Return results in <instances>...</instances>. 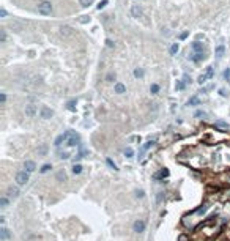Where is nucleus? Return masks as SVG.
Listing matches in <instances>:
<instances>
[{
    "label": "nucleus",
    "instance_id": "nucleus-1",
    "mask_svg": "<svg viewBox=\"0 0 230 241\" xmlns=\"http://www.w3.org/2000/svg\"><path fill=\"white\" fill-rule=\"evenodd\" d=\"M38 11H40L41 14H44V16L50 14V13H52V5H50V2H48V0L40 2V3H38Z\"/></svg>",
    "mask_w": 230,
    "mask_h": 241
},
{
    "label": "nucleus",
    "instance_id": "nucleus-2",
    "mask_svg": "<svg viewBox=\"0 0 230 241\" xmlns=\"http://www.w3.org/2000/svg\"><path fill=\"white\" fill-rule=\"evenodd\" d=\"M16 181H17L19 186L27 184V181H29V172H27V170H24V172H17L16 173Z\"/></svg>",
    "mask_w": 230,
    "mask_h": 241
},
{
    "label": "nucleus",
    "instance_id": "nucleus-3",
    "mask_svg": "<svg viewBox=\"0 0 230 241\" xmlns=\"http://www.w3.org/2000/svg\"><path fill=\"white\" fill-rule=\"evenodd\" d=\"M40 115H41L43 120H49V118H52V117H54V110H52V109H49V107H46V106H43L41 110H40Z\"/></svg>",
    "mask_w": 230,
    "mask_h": 241
},
{
    "label": "nucleus",
    "instance_id": "nucleus-4",
    "mask_svg": "<svg viewBox=\"0 0 230 241\" xmlns=\"http://www.w3.org/2000/svg\"><path fill=\"white\" fill-rule=\"evenodd\" d=\"M145 227H147V224H145V221H142V219L136 221V222L132 224V230H134L136 233H142L143 230H145Z\"/></svg>",
    "mask_w": 230,
    "mask_h": 241
},
{
    "label": "nucleus",
    "instance_id": "nucleus-5",
    "mask_svg": "<svg viewBox=\"0 0 230 241\" xmlns=\"http://www.w3.org/2000/svg\"><path fill=\"white\" fill-rule=\"evenodd\" d=\"M80 140V137H79V134H76V133H73L71 131V134H69V137H68V140H66V143H68L69 147H74V145H77Z\"/></svg>",
    "mask_w": 230,
    "mask_h": 241
},
{
    "label": "nucleus",
    "instance_id": "nucleus-6",
    "mask_svg": "<svg viewBox=\"0 0 230 241\" xmlns=\"http://www.w3.org/2000/svg\"><path fill=\"white\" fill-rule=\"evenodd\" d=\"M69 134H71V131H66L65 134L58 136V137L55 139V143H54V145H55V147H60V145H62V143H63V142H66V140H68Z\"/></svg>",
    "mask_w": 230,
    "mask_h": 241
},
{
    "label": "nucleus",
    "instance_id": "nucleus-7",
    "mask_svg": "<svg viewBox=\"0 0 230 241\" xmlns=\"http://www.w3.org/2000/svg\"><path fill=\"white\" fill-rule=\"evenodd\" d=\"M25 115L30 117V118L36 115V106H35V104H27L25 106Z\"/></svg>",
    "mask_w": 230,
    "mask_h": 241
},
{
    "label": "nucleus",
    "instance_id": "nucleus-8",
    "mask_svg": "<svg viewBox=\"0 0 230 241\" xmlns=\"http://www.w3.org/2000/svg\"><path fill=\"white\" fill-rule=\"evenodd\" d=\"M60 33H62V36H71V35H74V30L71 29V27H68V25H62L60 27Z\"/></svg>",
    "mask_w": 230,
    "mask_h": 241
},
{
    "label": "nucleus",
    "instance_id": "nucleus-9",
    "mask_svg": "<svg viewBox=\"0 0 230 241\" xmlns=\"http://www.w3.org/2000/svg\"><path fill=\"white\" fill-rule=\"evenodd\" d=\"M131 14H132V17H142V8H140V6L139 5H132L131 6Z\"/></svg>",
    "mask_w": 230,
    "mask_h": 241
},
{
    "label": "nucleus",
    "instance_id": "nucleus-10",
    "mask_svg": "<svg viewBox=\"0 0 230 241\" xmlns=\"http://www.w3.org/2000/svg\"><path fill=\"white\" fill-rule=\"evenodd\" d=\"M10 29H13V30H16V32H21L22 29H24V24H22V22H19V21H10Z\"/></svg>",
    "mask_w": 230,
    "mask_h": 241
},
{
    "label": "nucleus",
    "instance_id": "nucleus-11",
    "mask_svg": "<svg viewBox=\"0 0 230 241\" xmlns=\"http://www.w3.org/2000/svg\"><path fill=\"white\" fill-rule=\"evenodd\" d=\"M166 177H169V170H167V169H161L158 173L153 175L154 180H162V178H166Z\"/></svg>",
    "mask_w": 230,
    "mask_h": 241
},
{
    "label": "nucleus",
    "instance_id": "nucleus-12",
    "mask_svg": "<svg viewBox=\"0 0 230 241\" xmlns=\"http://www.w3.org/2000/svg\"><path fill=\"white\" fill-rule=\"evenodd\" d=\"M24 167H25V170L29 173H32V172H35V170H36V164H35L33 161H25L24 162Z\"/></svg>",
    "mask_w": 230,
    "mask_h": 241
},
{
    "label": "nucleus",
    "instance_id": "nucleus-13",
    "mask_svg": "<svg viewBox=\"0 0 230 241\" xmlns=\"http://www.w3.org/2000/svg\"><path fill=\"white\" fill-rule=\"evenodd\" d=\"M114 90H115V93L122 95V93L126 92V87H124V85H123L122 82H117V84H115V87H114Z\"/></svg>",
    "mask_w": 230,
    "mask_h": 241
},
{
    "label": "nucleus",
    "instance_id": "nucleus-14",
    "mask_svg": "<svg viewBox=\"0 0 230 241\" xmlns=\"http://www.w3.org/2000/svg\"><path fill=\"white\" fill-rule=\"evenodd\" d=\"M10 236H11V233H10L8 230H6L5 227H2V230H0V240H2V241H5V240H8Z\"/></svg>",
    "mask_w": 230,
    "mask_h": 241
},
{
    "label": "nucleus",
    "instance_id": "nucleus-15",
    "mask_svg": "<svg viewBox=\"0 0 230 241\" xmlns=\"http://www.w3.org/2000/svg\"><path fill=\"white\" fill-rule=\"evenodd\" d=\"M8 196L10 197H17L19 196V189L16 188V186H10V188H8Z\"/></svg>",
    "mask_w": 230,
    "mask_h": 241
},
{
    "label": "nucleus",
    "instance_id": "nucleus-16",
    "mask_svg": "<svg viewBox=\"0 0 230 241\" xmlns=\"http://www.w3.org/2000/svg\"><path fill=\"white\" fill-rule=\"evenodd\" d=\"M224 52H225V48H224L222 44H219V46L216 48V57H217V58L224 57Z\"/></svg>",
    "mask_w": 230,
    "mask_h": 241
},
{
    "label": "nucleus",
    "instance_id": "nucleus-17",
    "mask_svg": "<svg viewBox=\"0 0 230 241\" xmlns=\"http://www.w3.org/2000/svg\"><path fill=\"white\" fill-rule=\"evenodd\" d=\"M200 104V99L197 98V96H192L189 101H188V106H199Z\"/></svg>",
    "mask_w": 230,
    "mask_h": 241
},
{
    "label": "nucleus",
    "instance_id": "nucleus-18",
    "mask_svg": "<svg viewBox=\"0 0 230 241\" xmlns=\"http://www.w3.org/2000/svg\"><path fill=\"white\" fill-rule=\"evenodd\" d=\"M143 74H145V73H143L142 68H136L134 69V77H137V79H142Z\"/></svg>",
    "mask_w": 230,
    "mask_h": 241
},
{
    "label": "nucleus",
    "instance_id": "nucleus-19",
    "mask_svg": "<svg viewBox=\"0 0 230 241\" xmlns=\"http://www.w3.org/2000/svg\"><path fill=\"white\" fill-rule=\"evenodd\" d=\"M46 153H48V145L43 143L40 148H38V154H40V156H46Z\"/></svg>",
    "mask_w": 230,
    "mask_h": 241
},
{
    "label": "nucleus",
    "instance_id": "nucleus-20",
    "mask_svg": "<svg viewBox=\"0 0 230 241\" xmlns=\"http://www.w3.org/2000/svg\"><path fill=\"white\" fill-rule=\"evenodd\" d=\"M66 107H68V110L74 112V110H76V99H71V101H68V104H66Z\"/></svg>",
    "mask_w": 230,
    "mask_h": 241
},
{
    "label": "nucleus",
    "instance_id": "nucleus-21",
    "mask_svg": "<svg viewBox=\"0 0 230 241\" xmlns=\"http://www.w3.org/2000/svg\"><path fill=\"white\" fill-rule=\"evenodd\" d=\"M217 128H222V129H229V125L225 122H222V120H216V123H214Z\"/></svg>",
    "mask_w": 230,
    "mask_h": 241
},
{
    "label": "nucleus",
    "instance_id": "nucleus-22",
    "mask_svg": "<svg viewBox=\"0 0 230 241\" xmlns=\"http://www.w3.org/2000/svg\"><path fill=\"white\" fill-rule=\"evenodd\" d=\"M192 49L196 50V52H202V43L200 41H194L192 43Z\"/></svg>",
    "mask_w": 230,
    "mask_h": 241
},
{
    "label": "nucleus",
    "instance_id": "nucleus-23",
    "mask_svg": "<svg viewBox=\"0 0 230 241\" xmlns=\"http://www.w3.org/2000/svg\"><path fill=\"white\" fill-rule=\"evenodd\" d=\"M80 172H82V166H80V164H74L73 166V173L74 175H79Z\"/></svg>",
    "mask_w": 230,
    "mask_h": 241
},
{
    "label": "nucleus",
    "instance_id": "nucleus-24",
    "mask_svg": "<svg viewBox=\"0 0 230 241\" xmlns=\"http://www.w3.org/2000/svg\"><path fill=\"white\" fill-rule=\"evenodd\" d=\"M158 92H159V85L158 84H151L150 85V93H151V95H156Z\"/></svg>",
    "mask_w": 230,
    "mask_h": 241
},
{
    "label": "nucleus",
    "instance_id": "nucleus-25",
    "mask_svg": "<svg viewBox=\"0 0 230 241\" xmlns=\"http://www.w3.org/2000/svg\"><path fill=\"white\" fill-rule=\"evenodd\" d=\"M153 143H154V140H150V142H147V143H145V145H143V147H142V150H140V154H143V153H145V151H147L148 148H150V147H151V145H153Z\"/></svg>",
    "mask_w": 230,
    "mask_h": 241
},
{
    "label": "nucleus",
    "instance_id": "nucleus-26",
    "mask_svg": "<svg viewBox=\"0 0 230 241\" xmlns=\"http://www.w3.org/2000/svg\"><path fill=\"white\" fill-rule=\"evenodd\" d=\"M202 57H203V55H202V52H194L192 57H191V60H192V61H199V60H202Z\"/></svg>",
    "mask_w": 230,
    "mask_h": 241
},
{
    "label": "nucleus",
    "instance_id": "nucleus-27",
    "mask_svg": "<svg viewBox=\"0 0 230 241\" xmlns=\"http://www.w3.org/2000/svg\"><path fill=\"white\" fill-rule=\"evenodd\" d=\"M8 203H10V202H8V197L3 196L2 199H0V207H2V208H6V207H8Z\"/></svg>",
    "mask_w": 230,
    "mask_h": 241
},
{
    "label": "nucleus",
    "instance_id": "nucleus-28",
    "mask_svg": "<svg viewBox=\"0 0 230 241\" xmlns=\"http://www.w3.org/2000/svg\"><path fill=\"white\" fill-rule=\"evenodd\" d=\"M180 50V46H178V43H175V44H172V48H170V54L172 55H175V54Z\"/></svg>",
    "mask_w": 230,
    "mask_h": 241
},
{
    "label": "nucleus",
    "instance_id": "nucleus-29",
    "mask_svg": "<svg viewBox=\"0 0 230 241\" xmlns=\"http://www.w3.org/2000/svg\"><path fill=\"white\" fill-rule=\"evenodd\" d=\"M205 74H206V77H208V79H213V76H214V69H213L211 66H208V68H206V73H205Z\"/></svg>",
    "mask_w": 230,
    "mask_h": 241
},
{
    "label": "nucleus",
    "instance_id": "nucleus-30",
    "mask_svg": "<svg viewBox=\"0 0 230 241\" xmlns=\"http://www.w3.org/2000/svg\"><path fill=\"white\" fill-rule=\"evenodd\" d=\"M106 162H107V166L110 167V169H114V170H118V169H117V164H115L114 161H112L110 158H107V159H106Z\"/></svg>",
    "mask_w": 230,
    "mask_h": 241
},
{
    "label": "nucleus",
    "instance_id": "nucleus-31",
    "mask_svg": "<svg viewBox=\"0 0 230 241\" xmlns=\"http://www.w3.org/2000/svg\"><path fill=\"white\" fill-rule=\"evenodd\" d=\"M124 156H126V158H132V156H134V151H132V148H129V147H128V148H124Z\"/></svg>",
    "mask_w": 230,
    "mask_h": 241
},
{
    "label": "nucleus",
    "instance_id": "nucleus-32",
    "mask_svg": "<svg viewBox=\"0 0 230 241\" xmlns=\"http://www.w3.org/2000/svg\"><path fill=\"white\" fill-rule=\"evenodd\" d=\"M50 169H52V166H50V164H44V166L40 169V172H41V173H46V172H49Z\"/></svg>",
    "mask_w": 230,
    "mask_h": 241
},
{
    "label": "nucleus",
    "instance_id": "nucleus-33",
    "mask_svg": "<svg viewBox=\"0 0 230 241\" xmlns=\"http://www.w3.org/2000/svg\"><path fill=\"white\" fill-rule=\"evenodd\" d=\"M206 79H208V77H206V74H200V76H199V79H197V82L202 85V84L206 82Z\"/></svg>",
    "mask_w": 230,
    "mask_h": 241
},
{
    "label": "nucleus",
    "instance_id": "nucleus-34",
    "mask_svg": "<svg viewBox=\"0 0 230 241\" xmlns=\"http://www.w3.org/2000/svg\"><path fill=\"white\" fill-rule=\"evenodd\" d=\"M5 40H6V32H5V29H0V41L5 43Z\"/></svg>",
    "mask_w": 230,
    "mask_h": 241
},
{
    "label": "nucleus",
    "instance_id": "nucleus-35",
    "mask_svg": "<svg viewBox=\"0 0 230 241\" xmlns=\"http://www.w3.org/2000/svg\"><path fill=\"white\" fill-rule=\"evenodd\" d=\"M79 2H80V5H82V6H90L93 3V0H79Z\"/></svg>",
    "mask_w": 230,
    "mask_h": 241
},
{
    "label": "nucleus",
    "instance_id": "nucleus-36",
    "mask_svg": "<svg viewBox=\"0 0 230 241\" xmlns=\"http://www.w3.org/2000/svg\"><path fill=\"white\" fill-rule=\"evenodd\" d=\"M136 197H137V199H142V197H145V192H143L142 189H137V191H136Z\"/></svg>",
    "mask_w": 230,
    "mask_h": 241
},
{
    "label": "nucleus",
    "instance_id": "nucleus-37",
    "mask_svg": "<svg viewBox=\"0 0 230 241\" xmlns=\"http://www.w3.org/2000/svg\"><path fill=\"white\" fill-rule=\"evenodd\" d=\"M185 88V80H178L177 82V90H183Z\"/></svg>",
    "mask_w": 230,
    "mask_h": 241
},
{
    "label": "nucleus",
    "instance_id": "nucleus-38",
    "mask_svg": "<svg viewBox=\"0 0 230 241\" xmlns=\"http://www.w3.org/2000/svg\"><path fill=\"white\" fill-rule=\"evenodd\" d=\"M196 117H197V118H200V117H202V118H206V114H205V112H202V110H197Z\"/></svg>",
    "mask_w": 230,
    "mask_h": 241
},
{
    "label": "nucleus",
    "instance_id": "nucleus-39",
    "mask_svg": "<svg viewBox=\"0 0 230 241\" xmlns=\"http://www.w3.org/2000/svg\"><path fill=\"white\" fill-rule=\"evenodd\" d=\"M224 79H225V80L230 79V68H227V69L224 71Z\"/></svg>",
    "mask_w": 230,
    "mask_h": 241
},
{
    "label": "nucleus",
    "instance_id": "nucleus-40",
    "mask_svg": "<svg viewBox=\"0 0 230 241\" xmlns=\"http://www.w3.org/2000/svg\"><path fill=\"white\" fill-rule=\"evenodd\" d=\"M106 5H107V0H103V2H101L99 5H98V10H103L104 6H106Z\"/></svg>",
    "mask_w": 230,
    "mask_h": 241
},
{
    "label": "nucleus",
    "instance_id": "nucleus-41",
    "mask_svg": "<svg viewBox=\"0 0 230 241\" xmlns=\"http://www.w3.org/2000/svg\"><path fill=\"white\" fill-rule=\"evenodd\" d=\"M60 158H62V159H68V158H69V153H68V151H65V153H60Z\"/></svg>",
    "mask_w": 230,
    "mask_h": 241
},
{
    "label": "nucleus",
    "instance_id": "nucleus-42",
    "mask_svg": "<svg viewBox=\"0 0 230 241\" xmlns=\"http://www.w3.org/2000/svg\"><path fill=\"white\" fill-rule=\"evenodd\" d=\"M0 101H2V104H5V101H6V95H5V93H2V95H0Z\"/></svg>",
    "mask_w": 230,
    "mask_h": 241
},
{
    "label": "nucleus",
    "instance_id": "nucleus-43",
    "mask_svg": "<svg viewBox=\"0 0 230 241\" xmlns=\"http://www.w3.org/2000/svg\"><path fill=\"white\" fill-rule=\"evenodd\" d=\"M0 17H6V11L3 10V8L0 10Z\"/></svg>",
    "mask_w": 230,
    "mask_h": 241
},
{
    "label": "nucleus",
    "instance_id": "nucleus-44",
    "mask_svg": "<svg viewBox=\"0 0 230 241\" xmlns=\"http://www.w3.org/2000/svg\"><path fill=\"white\" fill-rule=\"evenodd\" d=\"M178 241H188V236H186V235H181L180 238H178Z\"/></svg>",
    "mask_w": 230,
    "mask_h": 241
},
{
    "label": "nucleus",
    "instance_id": "nucleus-45",
    "mask_svg": "<svg viewBox=\"0 0 230 241\" xmlns=\"http://www.w3.org/2000/svg\"><path fill=\"white\" fill-rule=\"evenodd\" d=\"M106 43H107V46H109V48H114V43H112L110 40H106Z\"/></svg>",
    "mask_w": 230,
    "mask_h": 241
},
{
    "label": "nucleus",
    "instance_id": "nucleus-46",
    "mask_svg": "<svg viewBox=\"0 0 230 241\" xmlns=\"http://www.w3.org/2000/svg\"><path fill=\"white\" fill-rule=\"evenodd\" d=\"M186 36H188V32H183V33L180 35V38H181V40H185Z\"/></svg>",
    "mask_w": 230,
    "mask_h": 241
},
{
    "label": "nucleus",
    "instance_id": "nucleus-47",
    "mask_svg": "<svg viewBox=\"0 0 230 241\" xmlns=\"http://www.w3.org/2000/svg\"><path fill=\"white\" fill-rule=\"evenodd\" d=\"M112 79H115V76H112V74H107V80H109V82H112Z\"/></svg>",
    "mask_w": 230,
    "mask_h": 241
},
{
    "label": "nucleus",
    "instance_id": "nucleus-48",
    "mask_svg": "<svg viewBox=\"0 0 230 241\" xmlns=\"http://www.w3.org/2000/svg\"><path fill=\"white\" fill-rule=\"evenodd\" d=\"M183 80H185V82H186V84H188V82H191V77H188V76H185V77H183Z\"/></svg>",
    "mask_w": 230,
    "mask_h": 241
}]
</instances>
